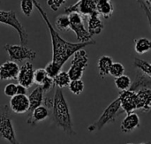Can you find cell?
Here are the masks:
<instances>
[{"label":"cell","instance_id":"cell-39","mask_svg":"<svg viewBox=\"0 0 151 144\" xmlns=\"http://www.w3.org/2000/svg\"><path fill=\"white\" fill-rule=\"evenodd\" d=\"M150 7V6H149ZM150 12H151V7H150Z\"/></svg>","mask_w":151,"mask_h":144},{"label":"cell","instance_id":"cell-34","mask_svg":"<svg viewBox=\"0 0 151 144\" xmlns=\"http://www.w3.org/2000/svg\"><path fill=\"white\" fill-rule=\"evenodd\" d=\"M137 1H138L139 4L141 5V7L142 8V10L144 11V13L148 18V20H149V23H150V26L151 28V12L150 10V7H149V4L144 0H137Z\"/></svg>","mask_w":151,"mask_h":144},{"label":"cell","instance_id":"cell-9","mask_svg":"<svg viewBox=\"0 0 151 144\" xmlns=\"http://www.w3.org/2000/svg\"><path fill=\"white\" fill-rule=\"evenodd\" d=\"M98 0H79L74 4L65 8V12L69 14L71 12H77L81 15L89 16L96 12V4Z\"/></svg>","mask_w":151,"mask_h":144},{"label":"cell","instance_id":"cell-30","mask_svg":"<svg viewBox=\"0 0 151 144\" xmlns=\"http://www.w3.org/2000/svg\"><path fill=\"white\" fill-rule=\"evenodd\" d=\"M47 77H48V75H47V73L44 68L36 69L34 73V81L38 86H41L43 83V81L46 80Z\"/></svg>","mask_w":151,"mask_h":144},{"label":"cell","instance_id":"cell-36","mask_svg":"<svg viewBox=\"0 0 151 144\" xmlns=\"http://www.w3.org/2000/svg\"><path fill=\"white\" fill-rule=\"evenodd\" d=\"M27 89L20 84L17 85V95H27Z\"/></svg>","mask_w":151,"mask_h":144},{"label":"cell","instance_id":"cell-18","mask_svg":"<svg viewBox=\"0 0 151 144\" xmlns=\"http://www.w3.org/2000/svg\"><path fill=\"white\" fill-rule=\"evenodd\" d=\"M50 115V111L45 106L41 105L35 108L30 114L27 120V123L30 126H35L37 123L45 120Z\"/></svg>","mask_w":151,"mask_h":144},{"label":"cell","instance_id":"cell-27","mask_svg":"<svg viewBox=\"0 0 151 144\" xmlns=\"http://www.w3.org/2000/svg\"><path fill=\"white\" fill-rule=\"evenodd\" d=\"M69 90L75 96H80L83 90H84V88H85V85H84V82L81 80H74V81H71L69 86Z\"/></svg>","mask_w":151,"mask_h":144},{"label":"cell","instance_id":"cell-20","mask_svg":"<svg viewBox=\"0 0 151 144\" xmlns=\"http://www.w3.org/2000/svg\"><path fill=\"white\" fill-rule=\"evenodd\" d=\"M96 12L104 19H110L114 12V5L111 0H98Z\"/></svg>","mask_w":151,"mask_h":144},{"label":"cell","instance_id":"cell-22","mask_svg":"<svg viewBox=\"0 0 151 144\" xmlns=\"http://www.w3.org/2000/svg\"><path fill=\"white\" fill-rule=\"evenodd\" d=\"M134 50L138 54L147 53L151 50V40L146 37H141L134 40Z\"/></svg>","mask_w":151,"mask_h":144},{"label":"cell","instance_id":"cell-25","mask_svg":"<svg viewBox=\"0 0 151 144\" xmlns=\"http://www.w3.org/2000/svg\"><path fill=\"white\" fill-rule=\"evenodd\" d=\"M115 85L117 87V89H119L121 91H125V90H128L131 87L132 84V81L129 78V76L123 74L119 77L115 78Z\"/></svg>","mask_w":151,"mask_h":144},{"label":"cell","instance_id":"cell-40","mask_svg":"<svg viewBox=\"0 0 151 144\" xmlns=\"http://www.w3.org/2000/svg\"><path fill=\"white\" fill-rule=\"evenodd\" d=\"M127 144H134V143H127Z\"/></svg>","mask_w":151,"mask_h":144},{"label":"cell","instance_id":"cell-14","mask_svg":"<svg viewBox=\"0 0 151 144\" xmlns=\"http://www.w3.org/2000/svg\"><path fill=\"white\" fill-rule=\"evenodd\" d=\"M137 110L148 113L151 111V89H142L136 91Z\"/></svg>","mask_w":151,"mask_h":144},{"label":"cell","instance_id":"cell-1","mask_svg":"<svg viewBox=\"0 0 151 144\" xmlns=\"http://www.w3.org/2000/svg\"><path fill=\"white\" fill-rule=\"evenodd\" d=\"M33 2L35 7L40 12L42 19L46 23L47 27L49 29L50 35L51 38V43H52V60L50 64L54 66L58 70L61 71L62 66L66 63V61L71 58V56H73V54L76 51L84 49L86 46L96 44V42L94 40H91L87 42H76V43L65 41L64 38L60 36V35L57 32L55 27L50 23V21L48 19L46 12L43 10L41 4L37 0H33Z\"/></svg>","mask_w":151,"mask_h":144},{"label":"cell","instance_id":"cell-7","mask_svg":"<svg viewBox=\"0 0 151 144\" xmlns=\"http://www.w3.org/2000/svg\"><path fill=\"white\" fill-rule=\"evenodd\" d=\"M4 48L8 53L11 61L21 62L23 60H34L36 57L35 51L21 44H5Z\"/></svg>","mask_w":151,"mask_h":144},{"label":"cell","instance_id":"cell-33","mask_svg":"<svg viewBox=\"0 0 151 144\" xmlns=\"http://www.w3.org/2000/svg\"><path fill=\"white\" fill-rule=\"evenodd\" d=\"M65 3V0H47L48 6H50L55 12H57Z\"/></svg>","mask_w":151,"mask_h":144},{"label":"cell","instance_id":"cell-24","mask_svg":"<svg viewBox=\"0 0 151 144\" xmlns=\"http://www.w3.org/2000/svg\"><path fill=\"white\" fill-rule=\"evenodd\" d=\"M55 26L59 31H68L70 30V19L68 14H61L57 17L55 21Z\"/></svg>","mask_w":151,"mask_h":144},{"label":"cell","instance_id":"cell-28","mask_svg":"<svg viewBox=\"0 0 151 144\" xmlns=\"http://www.w3.org/2000/svg\"><path fill=\"white\" fill-rule=\"evenodd\" d=\"M124 73H125L124 66L119 62H113V64L111 66L109 74H111L114 78H117V77H119V76L123 75Z\"/></svg>","mask_w":151,"mask_h":144},{"label":"cell","instance_id":"cell-41","mask_svg":"<svg viewBox=\"0 0 151 144\" xmlns=\"http://www.w3.org/2000/svg\"><path fill=\"white\" fill-rule=\"evenodd\" d=\"M78 1H79V0H78Z\"/></svg>","mask_w":151,"mask_h":144},{"label":"cell","instance_id":"cell-23","mask_svg":"<svg viewBox=\"0 0 151 144\" xmlns=\"http://www.w3.org/2000/svg\"><path fill=\"white\" fill-rule=\"evenodd\" d=\"M53 80H54L55 86L59 89H64V88L68 87L71 82V79H70L67 72H65V71H60L55 76V78Z\"/></svg>","mask_w":151,"mask_h":144},{"label":"cell","instance_id":"cell-38","mask_svg":"<svg viewBox=\"0 0 151 144\" xmlns=\"http://www.w3.org/2000/svg\"><path fill=\"white\" fill-rule=\"evenodd\" d=\"M140 144H148V143H140Z\"/></svg>","mask_w":151,"mask_h":144},{"label":"cell","instance_id":"cell-26","mask_svg":"<svg viewBox=\"0 0 151 144\" xmlns=\"http://www.w3.org/2000/svg\"><path fill=\"white\" fill-rule=\"evenodd\" d=\"M133 66L134 67H136L137 69L141 70L142 72H143L144 73H146L147 75H149L150 77H151V64H150L149 62L136 58L134 60Z\"/></svg>","mask_w":151,"mask_h":144},{"label":"cell","instance_id":"cell-32","mask_svg":"<svg viewBox=\"0 0 151 144\" xmlns=\"http://www.w3.org/2000/svg\"><path fill=\"white\" fill-rule=\"evenodd\" d=\"M54 86H55L54 80H53L52 78H50V77L48 76V77L46 78V80L43 81V83L41 85V88L42 89L43 93L45 94V93H48L49 91H50V90L53 89Z\"/></svg>","mask_w":151,"mask_h":144},{"label":"cell","instance_id":"cell-2","mask_svg":"<svg viewBox=\"0 0 151 144\" xmlns=\"http://www.w3.org/2000/svg\"><path fill=\"white\" fill-rule=\"evenodd\" d=\"M52 114L54 123L59 129L70 136L76 135L73 128V122L69 105L64 96L62 89L59 88H57L54 92Z\"/></svg>","mask_w":151,"mask_h":144},{"label":"cell","instance_id":"cell-31","mask_svg":"<svg viewBox=\"0 0 151 144\" xmlns=\"http://www.w3.org/2000/svg\"><path fill=\"white\" fill-rule=\"evenodd\" d=\"M4 93L5 96L9 97H12L17 95V84L15 83H9L4 89Z\"/></svg>","mask_w":151,"mask_h":144},{"label":"cell","instance_id":"cell-17","mask_svg":"<svg viewBox=\"0 0 151 144\" xmlns=\"http://www.w3.org/2000/svg\"><path fill=\"white\" fill-rule=\"evenodd\" d=\"M104 23L101 20L99 13L94 12L91 15L88 16V33L93 36L101 34V32L104 30Z\"/></svg>","mask_w":151,"mask_h":144},{"label":"cell","instance_id":"cell-4","mask_svg":"<svg viewBox=\"0 0 151 144\" xmlns=\"http://www.w3.org/2000/svg\"><path fill=\"white\" fill-rule=\"evenodd\" d=\"M120 109H121L120 100L118 97L112 103H111L110 105H108L106 107V109L104 111V112L98 118L97 120H96L93 124L88 126V132L92 133V132L100 131L109 123L114 122Z\"/></svg>","mask_w":151,"mask_h":144},{"label":"cell","instance_id":"cell-29","mask_svg":"<svg viewBox=\"0 0 151 144\" xmlns=\"http://www.w3.org/2000/svg\"><path fill=\"white\" fill-rule=\"evenodd\" d=\"M34 2L33 0H21L20 1V9L23 14L27 17H30L34 10Z\"/></svg>","mask_w":151,"mask_h":144},{"label":"cell","instance_id":"cell-13","mask_svg":"<svg viewBox=\"0 0 151 144\" xmlns=\"http://www.w3.org/2000/svg\"><path fill=\"white\" fill-rule=\"evenodd\" d=\"M19 66L14 61H6L0 66V81L17 80Z\"/></svg>","mask_w":151,"mask_h":144},{"label":"cell","instance_id":"cell-12","mask_svg":"<svg viewBox=\"0 0 151 144\" xmlns=\"http://www.w3.org/2000/svg\"><path fill=\"white\" fill-rule=\"evenodd\" d=\"M9 107L17 114H23L29 111V100L27 95H15L11 97Z\"/></svg>","mask_w":151,"mask_h":144},{"label":"cell","instance_id":"cell-10","mask_svg":"<svg viewBox=\"0 0 151 144\" xmlns=\"http://www.w3.org/2000/svg\"><path fill=\"white\" fill-rule=\"evenodd\" d=\"M121 108L127 114L132 113L137 110V94L133 90H125L119 93Z\"/></svg>","mask_w":151,"mask_h":144},{"label":"cell","instance_id":"cell-35","mask_svg":"<svg viewBox=\"0 0 151 144\" xmlns=\"http://www.w3.org/2000/svg\"><path fill=\"white\" fill-rule=\"evenodd\" d=\"M43 106H45L47 109H52L53 106V97L47 96L43 98Z\"/></svg>","mask_w":151,"mask_h":144},{"label":"cell","instance_id":"cell-5","mask_svg":"<svg viewBox=\"0 0 151 144\" xmlns=\"http://www.w3.org/2000/svg\"><path fill=\"white\" fill-rule=\"evenodd\" d=\"M88 66V57L87 51L83 49L76 51L73 54V58L71 61L70 68L67 72L71 81L81 80Z\"/></svg>","mask_w":151,"mask_h":144},{"label":"cell","instance_id":"cell-37","mask_svg":"<svg viewBox=\"0 0 151 144\" xmlns=\"http://www.w3.org/2000/svg\"><path fill=\"white\" fill-rule=\"evenodd\" d=\"M144 1H145V2H146L148 4H151V0H144Z\"/></svg>","mask_w":151,"mask_h":144},{"label":"cell","instance_id":"cell-16","mask_svg":"<svg viewBox=\"0 0 151 144\" xmlns=\"http://www.w3.org/2000/svg\"><path fill=\"white\" fill-rule=\"evenodd\" d=\"M141 120L139 116L136 113H129L127 114L125 119L122 120L120 125V129L125 134H129L134 132L136 128L140 127Z\"/></svg>","mask_w":151,"mask_h":144},{"label":"cell","instance_id":"cell-19","mask_svg":"<svg viewBox=\"0 0 151 144\" xmlns=\"http://www.w3.org/2000/svg\"><path fill=\"white\" fill-rule=\"evenodd\" d=\"M43 90L41 88V86L36 87L28 96V100H29V114L37 107L42 105L43 103Z\"/></svg>","mask_w":151,"mask_h":144},{"label":"cell","instance_id":"cell-3","mask_svg":"<svg viewBox=\"0 0 151 144\" xmlns=\"http://www.w3.org/2000/svg\"><path fill=\"white\" fill-rule=\"evenodd\" d=\"M0 137L10 144H22L17 138L12 111L7 104L0 105Z\"/></svg>","mask_w":151,"mask_h":144},{"label":"cell","instance_id":"cell-15","mask_svg":"<svg viewBox=\"0 0 151 144\" xmlns=\"http://www.w3.org/2000/svg\"><path fill=\"white\" fill-rule=\"evenodd\" d=\"M142 89H151V77L138 69L129 89L136 92Z\"/></svg>","mask_w":151,"mask_h":144},{"label":"cell","instance_id":"cell-8","mask_svg":"<svg viewBox=\"0 0 151 144\" xmlns=\"http://www.w3.org/2000/svg\"><path fill=\"white\" fill-rule=\"evenodd\" d=\"M70 19V29L74 32L79 42H87L92 40V35L86 29L82 16L77 12H71L68 14Z\"/></svg>","mask_w":151,"mask_h":144},{"label":"cell","instance_id":"cell-11","mask_svg":"<svg viewBox=\"0 0 151 144\" xmlns=\"http://www.w3.org/2000/svg\"><path fill=\"white\" fill-rule=\"evenodd\" d=\"M34 67L32 63L26 62L21 67H19V72L18 74V81L19 84L26 87L27 89H29L33 86L35 83L34 81Z\"/></svg>","mask_w":151,"mask_h":144},{"label":"cell","instance_id":"cell-6","mask_svg":"<svg viewBox=\"0 0 151 144\" xmlns=\"http://www.w3.org/2000/svg\"><path fill=\"white\" fill-rule=\"evenodd\" d=\"M0 23L9 25L13 27L19 36L20 43L23 46H26L28 42V35L24 27V26L20 23L19 19L17 18L16 12L14 11H2L0 10Z\"/></svg>","mask_w":151,"mask_h":144},{"label":"cell","instance_id":"cell-21","mask_svg":"<svg viewBox=\"0 0 151 144\" xmlns=\"http://www.w3.org/2000/svg\"><path fill=\"white\" fill-rule=\"evenodd\" d=\"M113 64L112 58L109 56H102L98 60V71H99V76L101 79L105 78L109 73L111 65Z\"/></svg>","mask_w":151,"mask_h":144}]
</instances>
